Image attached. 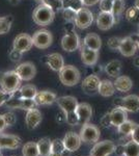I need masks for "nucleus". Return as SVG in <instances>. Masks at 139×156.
Wrapping results in <instances>:
<instances>
[{"label": "nucleus", "mask_w": 139, "mask_h": 156, "mask_svg": "<svg viewBox=\"0 0 139 156\" xmlns=\"http://www.w3.org/2000/svg\"><path fill=\"white\" fill-rule=\"evenodd\" d=\"M56 102L60 109L65 115V121L70 125H77L79 124L77 114H76V108H77L78 101L73 96H62L56 99Z\"/></svg>", "instance_id": "1"}, {"label": "nucleus", "mask_w": 139, "mask_h": 156, "mask_svg": "<svg viewBox=\"0 0 139 156\" xmlns=\"http://www.w3.org/2000/svg\"><path fill=\"white\" fill-rule=\"evenodd\" d=\"M80 47V39L74 29L72 22L65 25V34L61 39V48L65 52H74Z\"/></svg>", "instance_id": "2"}, {"label": "nucleus", "mask_w": 139, "mask_h": 156, "mask_svg": "<svg viewBox=\"0 0 139 156\" xmlns=\"http://www.w3.org/2000/svg\"><path fill=\"white\" fill-rule=\"evenodd\" d=\"M20 77L15 71L0 72V87L6 93H15L21 87Z\"/></svg>", "instance_id": "3"}, {"label": "nucleus", "mask_w": 139, "mask_h": 156, "mask_svg": "<svg viewBox=\"0 0 139 156\" xmlns=\"http://www.w3.org/2000/svg\"><path fill=\"white\" fill-rule=\"evenodd\" d=\"M59 80L62 84L65 87H75L78 84L81 79V74L79 70L72 65H67L64 66L61 70L58 72Z\"/></svg>", "instance_id": "4"}, {"label": "nucleus", "mask_w": 139, "mask_h": 156, "mask_svg": "<svg viewBox=\"0 0 139 156\" xmlns=\"http://www.w3.org/2000/svg\"><path fill=\"white\" fill-rule=\"evenodd\" d=\"M55 17V12L51 7L46 5L45 3H41L32 12V19L34 23L40 26H47L52 23Z\"/></svg>", "instance_id": "5"}, {"label": "nucleus", "mask_w": 139, "mask_h": 156, "mask_svg": "<svg viewBox=\"0 0 139 156\" xmlns=\"http://www.w3.org/2000/svg\"><path fill=\"white\" fill-rule=\"evenodd\" d=\"M53 36L47 29H40L35 31L32 36V43L33 46L39 49H47L52 45Z\"/></svg>", "instance_id": "6"}, {"label": "nucleus", "mask_w": 139, "mask_h": 156, "mask_svg": "<svg viewBox=\"0 0 139 156\" xmlns=\"http://www.w3.org/2000/svg\"><path fill=\"white\" fill-rule=\"evenodd\" d=\"M116 107L123 108L127 112H139V97L137 95H128V96L115 100Z\"/></svg>", "instance_id": "7"}, {"label": "nucleus", "mask_w": 139, "mask_h": 156, "mask_svg": "<svg viewBox=\"0 0 139 156\" xmlns=\"http://www.w3.org/2000/svg\"><path fill=\"white\" fill-rule=\"evenodd\" d=\"M79 135L81 140L84 143H97L100 138V129L96 125L86 123L82 125Z\"/></svg>", "instance_id": "8"}, {"label": "nucleus", "mask_w": 139, "mask_h": 156, "mask_svg": "<svg viewBox=\"0 0 139 156\" xmlns=\"http://www.w3.org/2000/svg\"><path fill=\"white\" fill-rule=\"evenodd\" d=\"M115 151V145L111 140H102L96 143L90 150L89 156H109Z\"/></svg>", "instance_id": "9"}, {"label": "nucleus", "mask_w": 139, "mask_h": 156, "mask_svg": "<svg viewBox=\"0 0 139 156\" xmlns=\"http://www.w3.org/2000/svg\"><path fill=\"white\" fill-rule=\"evenodd\" d=\"M93 22V15L88 9L82 7L80 11L76 12L75 18V26H77L80 29H86Z\"/></svg>", "instance_id": "10"}, {"label": "nucleus", "mask_w": 139, "mask_h": 156, "mask_svg": "<svg viewBox=\"0 0 139 156\" xmlns=\"http://www.w3.org/2000/svg\"><path fill=\"white\" fill-rule=\"evenodd\" d=\"M15 72L17 73L21 80H23V81H30L36 75V68H35L34 64H32V62H25L20 64L19 66H17Z\"/></svg>", "instance_id": "11"}, {"label": "nucleus", "mask_w": 139, "mask_h": 156, "mask_svg": "<svg viewBox=\"0 0 139 156\" xmlns=\"http://www.w3.org/2000/svg\"><path fill=\"white\" fill-rule=\"evenodd\" d=\"M33 46L32 43V37H30L27 34H20L19 36L15 37L14 43H12V49L18 50V51L22 52H27Z\"/></svg>", "instance_id": "12"}, {"label": "nucleus", "mask_w": 139, "mask_h": 156, "mask_svg": "<svg viewBox=\"0 0 139 156\" xmlns=\"http://www.w3.org/2000/svg\"><path fill=\"white\" fill-rule=\"evenodd\" d=\"M81 138H80V135L78 133H75L73 131L68 132L67 134L64 135V140H62V144L64 146V149L69 152H76L81 146Z\"/></svg>", "instance_id": "13"}, {"label": "nucleus", "mask_w": 139, "mask_h": 156, "mask_svg": "<svg viewBox=\"0 0 139 156\" xmlns=\"http://www.w3.org/2000/svg\"><path fill=\"white\" fill-rule=\"evenodd\" d=\"M22 140L14 134H4L0 132V150L17 149L21 146Z\"/></svg>", "instance_id": "14"}, {"label": "nucleus", "mask_w": 139, "mask_h": 156, "mask_svg": "<svg viewBox=\"0 0 139 156\" xmlns=\"http://www.w3.org/2000/svg\"><path fill=\"white\" fill-rule=\"evenodd\" d=\"M44 62L54 72H59L64 66V59L62 57V55L56 53V52L45 55Z\"/></svg>", "instance_id": "15"}, {"label": "nucleus", "mask_w": 139, "mask_h": 156, "mask_svg": "<svg viewBox=\"0 0 139 156\" xmlns=\"http://www.w3.org/2000/svg\"><path fill=\"white\" fill-rule=\"evenodd\" d=\"M115 24V19L113 17L112 12H99L97 17V26L100 30L106 31L110 29Z\"/></svg>", "instance_id": "16"}, {"label": "nucleus", "mask_w": 139, "mask_h": 156, "mask_svg": "<svg viewBox=\"0 0 139 156\" xmlns=\"http://www.w3.org/2000/svg\"><path fill=\"white\" fill-rule=\"evenodd\" d=\"M43 120L42 112L37 108H32L30 110H27L26 117H25V124L29 130L35 129Z\"/></svg>", "instance_id": "17"}, {"label": "nucleus", "mask_w": 139, "mask_h": 156, "mask_svg": "<svg viewBox=\"0 0 139 156\" xmlns=\"http://www.w3.org/2000/svg\"><path fill=\"white\" fill-rule=\"evenodd\" d=\"M136 50H137V46H136L135 42L133 41L132 37H122L120 45L118 47V51L120 52V54L126 57H131L136 53Z\"/></svg>", "instance_id": "18"}, {"label": "nucleus", "mask_w": 139, "mask_h": 156, "mask_svg": "<svg viewBox=\"0 0 139 156\" xmlns=\"http://www.w3.org/2000/svg\"><path fill=\"white\" fill-rule=\"evenodd\" d=\"M76 114H77L79 124L84 125L89 122L92 117V108L88 103H78L76 108Z\"/></svg>", "instance_id": "19"}, {"label": "nucleus", "mask_w": 139, "mask_h": 156, "mask_svg": "<svg viewBox=\"0 0 139 156\" xmlns=\"http://www.w3.org/2000/svg\"><path fill=\"white\" fill-rule=\"evenodd\" d=\"M80 56H81V60L85 66L92 67V66H95V65L98 62L99 51L88 49L87 47H85L84 45L82 44L81 51H80Z\"/></svg>", "instance_id": "20"}, {"label": "nucleus", "mask_w": 139, "mask_h": 156, "mask_svg": "<svg viewBox=\"0 0 139 156\" xmlns=\"http://www.w3.org/2000/svg\"><path fill=\"white\" fill-rule=\"evenodd\" d=\"M101 80L97 75H88L82 81V90L86 94H95L98 92Z\"/></svg>", "instance_id": "21"}, {"label": "nucleus", "mask_w": 139, "mask_h": 156, "mask_svg": "<svg viewBox=\"0 0 139 156\" xmlns=\"http://www.w3.org/2000/svg\"><path fill=\"white\" fill-rule=\"evenodd\" d=\"M109 119H110L111 126L117 127L122 123L128 120V112L126 110H123V108L115 107L109 112Z\"/></svg>", "instance_id": "22"}, {"label": "nucleus", "mask_w": 139, "mask_h": 156, "mask_svg": "<svg viewBox=\"0 0 139 156\" xmlns=\"http://www.w3.org/2000/svg\"><path fill=\"white\" fill-rule=\"evenodd\" d=\"M57 99L56 94L50 90H41L37 92L36 96L34 97V101L36 105H51Z\"/></svg>", "instance_id": "23"}, {"label": "nucleus", "mask_w": 139, "mask_h": 156, "mask_svg": "<svg viewBox=\"0 0 139 156\" xmlns=\"http://www.w3.org/2000/svg\"><path fill=\"white\" fill-rule=\"evenodd\" d=\"M114 84V87L116 90L120 93H127L130 92L133 87V81L129 76H126V75H122V76L116 77L115 81L113 82Z\"/></svg>", "instance_id": "24"}, {"label": "nucleus", "mask_w": 139, "mask_h": 156, "mask_svg": "<svg viewBox=\"0 0 139 156\" xmlns=\"http://www.w3.org/2000/svg\"><path fill=\"white\" fill-rule=\"evenodd\" d=\"M83 45L87 47L88 49L99 51L102 47V40L99 34L92 32V34H88L85 36L84 40H83Z\"/></svg>", "instance_id": "25"}, {"label": "nucleus", "mask_w": 139, "mask_h": 156, "mask_svg": "<svg viewBox=\"0 0 139 156\" xmlns=\"http://www.w3.org/2000/svg\"><path fill=\"white\" fill-rule=\"evenodd\" d=\"M115 87L114 84H113L112 81L107 79L101 80L100 84H99V89H98V93L103 97H111L114 95L115 93Z\"/></svg>", "instance_id": "26"}, {"label": "nucleus", "mask_w": 139, "mask_h": 156, "mask_svg": "<svg viewBox=\"0 0 139 156\" xmlns=\"http://www.w3.org/2000/svg\"><path fill=\"white\" fill-rule=\"evenodd\" d=\"M105 72L110 77H118L122 72V62L117 59H113L105 66Z\"/></svg>", "instance_id": "27"}, {"label": "nucleus", "mask_w": 139, "mask_h": 156, "mask_svg": "<svg viewBox=\"0 0 139 156\" xmlns=\"http://www.w3.org/2000/svg\"><path fill=\"white\" fill-rule=\"evenodd\" d=\"M37 92L36 87L32 84H26L21 87L18 90V94H19L20 98H25V99H34V97L36 96Z\"/></svg>", "instance_id": "28"}, {"label": "nucleus", "mask_w": 139, "mask_h": 156, "mask_svg": "<svg viewBox=\"0 0 139 156\" xmlns=\"http://www.w3.org/2000/svg\"><path fill=\"white\" fill-rule=\"evenodd\" d=\"M51 144H52V140L48 137L41 138L36 143L40 156H48L50 154V152H51Z\"/></svg>", "instance_id": "29"}, {"label": "nucleus", "mask_w": 139, "mask_h": 156, "mask_svg": "<svg viewBox=\"0 0 139 156\" xmlns=\"http://www.w3.org/2000/svg\"><path fill=\"white\" fill-rule=\"evenodd\" d=\"M123 156H139V144L131 140L126 145L123 146Z\"/></svg>", "instance_id": "30"}, {"label": "nucleus", "mask_w": 139, "mask_h": 156, "mask_svg": "<svg viewBox=\"0 0 139 156\" xmlns=\"http://www.w3.org/2000/svg\"><path fill=\"white\" fill-rule=\"evenodd\" d=\"M22 154L23 156H40L37 145L34 142L26 143L22 148Z\"/></svg>", "instance_id": "31"}, {"label": "nucleus", "mask_w": 139, "mask_h": 156, "mask_svg": "<svg viewBox=\"0 0 139 156\" xmlns=\"http://www.w3.org/2000/svg\"><path fill=\"white\" fill-rule=\"evenodd\" d=\"M135 126H136V123L127 120L116 128H117L118 133H120L122 135H125V136H128V135H131V133H132Z\"/></svg>", "instance_id": "32"}, {"label": "nucleus", "mask_w": 139, "mask_h": 156, "mask_svg": "<svg viewBox=\"0 0 139 156\" xmlns=\"http://www.w3.org/2000/svg\"><path fill=\"white\" fill-rule=\"evenodd\" d=\"M125 18L130 23L139 24V9L135 6H130L129 9H126Z\"/></svg>", "instance_id": "33"}, {"label": "nucleus", "mask_w": 139, "mask_h": 156, "mask_svg": "<svg viewBox=\"0 0 139 156\" xmlns=\"http://www.w3.org/2000/svg\"><path fill=\"white\" fill-rule=\"evenodd\" d=\"M123 12H125V1L123 0H114L111 12L115 19V23L118 21Z\"/></svg>", "instance_id": "34"}, {"label": "nucleus", "mask_w": 139, "mask_h": 156, "mask_svg": "<svg viewBox=\"0 0 139 156\" xmlns=\"http://www.w3.org/2000/svg\"><path fill=\"white\" fill-rule=\"evenodd\" d=\"M12 21H14V19H12V16L0 18V34H5L11 30Z\"/></svg>", "instance_id": "35"}, {"label": "nucleus", "mask_w": 139, "mask_h": 156, "mask_svg": "<svg viewBox=\"0 0 139 156\" xmlns=\"http://www.w3.org/2000/svg\"><path fill=\"white\" fill-rule=\"evenodd\" d=\"M84 7L83 0H64V9H70L77 12Z\"/></svg>", "instance_id": "36"}, {"label": "nucleus", "mask_w": 139, "mask_h": 156, "mask_svg": "<svg viewBox=\"0 0 139 156\" xmlns=\"http://www.w3.org/2000/svg\"><path fill=\"white\" fill-rule=\"evenodd\" d=\"M42 3H45L46 5L51 7L54 12L62 11L64 9V0H43Z\"/></svg>", "instance_id": "37"}, {"label": "nucleus", "mask_w": 139, "mask_h": 156, "mask_svg": "<svg viewBox=\"0 0 139 156\" xmlns=\"http://www.w3.org/2000/svg\"><path fill=\"white\" fill-rule=\"evenodd\" d=\"M51 152L60 153V154L65 156V153L69 152V151L64 149V146L62 144L61 140H52V144H51Z\"/></svg>", "instance_id": "38"}, {"label": "nucleus", "mask_w": 139, "mask_h": 156, "mask_svg": "<svg viewBox=\"0 0 139 156\" xmlns=\"http://www.w3.org/2000/svg\"><path fill=\"white\" fill-rule=\"evenodd\" d=\"M62 17L67 22H74L76 18V12L70 9H62Z\"/></svg>", "instance_id": "39"}, {"label": "nucleus", "mask_w": 139, "mask_h": 156, "mask_svg": "<svg viewBox=\"0 0 139 156\" xmlns=\"http://www.w3.org/2000/svg\"><path fill=\"white\" fill-rule=\"evenodd\" d=\"M100 9L101 12H111L113 6V2L114 0H100Z\"/></svg>", "instance_id": "40"}, {"label": "nucleus", "mask_w": 139, "mask_h": 156, "mask_svg": "<svg viewBox=\"0 0 139 156\" xmlns=\"http://www.w3.org/2000/svg\"><path fill=\"white\" fill-rule=\"evenodd\" d=\"M120 41H122V37H112L108 40L107 45L111 50H118V47H120Z\"/></svg>", "instance_id": "41"}, {"label": "nucleus", "mask_w": 139, "mask_h": 156, "mask_svg": "<svg viewBox=\"0 0 139 156\" xmlns=\"http://www.w3.org/2000/svg\"><path fill=\"white\" fill-rule=\"evenodd\" d=\"M3 118H4L5 123H6V126H12V125H15L17 122L16 115H15L14 112H5V114L3 115Z\"/></svg>", "instance_id": "42"}, {"label": "nucleus", "mask_w": 139, "mask_h": 156, "mask_svg": "<svg viewBox=\"0 0 139 156\" xmlns=\"http://www.w3.org/2000/svg\"><path fill=\"white\" fill-rule=\"evenodd\" d=\"M12 94H11V93H6V92H4L3 90H0V106L5 104L7 100H9V98H12Z\"/></svg>", "instance_id": "43"}, {"label": "nucleus", "mask_w": 139, "mask_h": 156, "mask_svg": "<svg viewBox=\"0 0 139 156\" xmlns=\"http://www.w3.org/2000/svg\"><path fill=\"white\" fill-rule=\"evenodd\" d=\"M22 55L23 53L18 50H15V49H12L11 52H9V58H11L12 62H19L20 59L22 58Z\"/></svg>", "instance_id": "44"}, {"label": "nucleus", "mask_w": 139, "mask_h": 156, "mask_svg": "<svg viewBox=\"0 0 139 156\" xmlns=\"http://www.w3.org/2000/svg\"><path fill=\"white\" fill-rule=\"evenodd\" d=\"M130 136H131V140H134L135 143H137V144H139V124H136V126L133 129Z\"/></svg>", "instance_id": "45"}, {"label": "nucleus", "mask_w": 139, "mask_h": 156, "mask_svg": "<svg viewBox=\"0 0 139 156\" xmlns=\"http://www.w3.org/2000/svg\"><path fill=\"white\" fill-rule=\"evenodd\" d=\"M102 125L104 127H110L111 126L110 119H109V114H106L104 115V118L102 119Z\"/></svg>", "instance_id": "46"}, {"label": "nucleus", "mask_w": 139, "mask_h": 156, "mask_svg": "<svg viewBox=\"0 0 139 156\" xmlns=\"http://www.w3.org/2000/svg\"><path fill=\"white\" fill-rule=\"evenodd\" d=\"M7 126H6V123L4 121V118H3V115H0V132H2L4 129H5Z\"/></svg>", "instance_id": "47"}, {"label": "nucleus", "mask_w": 139, "mask_h": 156, "mask_svg": "<svg viewBox=\"0 0 139 156\" xmlns=\"http://www.w3.org/2000/svg\"><path fill=\"white\" fill-rule=\"evenodd\" d=\"M100 0H83V4L86 6H92V5H95L97 4Z\"/></svg>", "instance_id": "48"}, {"label": "nucleus", "mask_w": 139, "mask_h": 156, "mask_svg": "<svg viewBox=\"0 0 139 156\" xmlns=\"http://www.w3.org/2000/svg\"><path fill=\"white\" fill-rule=\"evenodd\" d=\"M131 37H132L133 41L135 42V44H136V46H137V48H139V34H134V36H131Z\"/></svg>", "instance_id": "49"}, {"label": "nucleus", "mask_w": 139, "mask_h": 156, "mask_svg": "<svg viewBox=\"0 0 139 156\" xmlns=\"http://www.w3.org/2000/svg\"><path fill=\"white\" fill-rule=\"evenodd\" d=\"M48 156H64L62 154H60V153H55V152H50V154Z\"/></svg>", "instance_id": "50"}, {"label": "nucleus", "mask_w": 139, "mask_h": 156, "mask_svg": "<svg viewBox=\"0 0 139 156\" xmlns=\"http://www.w3.org/2000/svg\"><path fill=\"white\" fill-rule=\"evenodd\" d=\"M134 65H135L136 67H139V57H136V58L134 59Z\"/></svg>", "instance_id": "51"}, {"label": "nucleus", "mask_w": 139, "mask_h": 156, "mask_svg": "<svg viewBox=\"0 0 139 156\" xmlns=\"http://www.w3.org/2000/svg\"><path fill=\"white\" fill-rule=\"evenodd\" d=\"M134 6L137 7V9H139V0H135V4H134Z\"/></svg>", "instance_id": "52"}, {"label": "nucleus", "mask_w": 139, "mask_h": 156, "mask_svg": "<svg viewBox=\"0 0 139 156\" xmlns=\"http://www.w3.org/2000/svg\"><path fill=\"white\" fill-rule=\"evenodd\" d=\"M9 1H11V3H12V4H17L18 2L20 1V0H9Z\"/></svg>", "instance_id": "53"}, {"label": "nucleus", "mask_w": 139, "mask_h": 156, "mask_svg": "<svg viewBox=\"0 0 139 156\" xmlns=\"http://www.w3.org/2000/svg\"><path fill=\"white\" fill-rule=\"evenodd\" d=\"M35 1H36V2H41V3H42L43 0H35Z\"/></svg>", "instance_id": "54"}, {"label": "nucleus", "mask_w": 139, "mask_h": 156, "mask_svg": "<svg viewBox=\"0 0 139 156\" xmlns=\"http://www.w3.org/2000/svg\"><path fill=\"white\" fill-rule=\"evenodd\" d=\"M138 34H139V24H138Z\"/></svg>", "instance_id": "55"}, {"label": "nucleus", "mask_w": 139, "mask_h": 156, "mask_svg": "<svg viewBox=\"0 0 139 156\" xmlns=\"http://www.w3.org/2000/svg\"><path fill=\"white\" fill-rule=\"evenodd\" d=\"M0 156H3V155H2V154H1V152H0Z\"/></svg>", "instance_id": "56"}]
</instances>
